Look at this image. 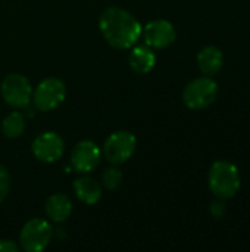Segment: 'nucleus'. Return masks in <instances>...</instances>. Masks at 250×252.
Segmentation results:
<instances>
[{"label":"nucleus","instance_id":"9","mask_svg":"<svg viewBox=\"0 0 250 252\" xmlns=\"http://www.w3.org/2000/svg\"><path fill=\"white\" fill-rule=\"evenodd\" d=\"M102 159V149L93 140L78 142L71 152V164L78 173H91L96 170Z\"/></svg>","mask_w":250,"mask_h":252},{"label":"nucleus","instance_id":"5","mask_svg":"<svg viewBox=\"0 0 250 252\" xmlns=\"http://www.w3.org/2000/svg\"><path fill=\"white\" fill-rule=\"evenodd\" d=\"M136 148H137L136 136L131 131L119 130V131L112 133L106 139L102 148V157L108 162L113 165H119L133 157V154L136 152Z\"/></svg>","mask_w":250,"mask_h":252},{"label":"nucleus","instance_id":"17","mask_svg":"<svg viewBox=\"0 0 250 252\" xmlns=\"http://www.w3.org/2000/svg\"><path fill=\"white\" fill-rule=\"evenodd\" d=\"M9 190H10V173L6 170V167L0 165V204L6 199Z\"/></svg>","mask_w":250,"mask_h":252},{"label":"nucleus","instance_id":"14","mask_svg":"<svg viewBox=\"0 0 250 252\" xmlns=\"http://www.w3.org/2000/svg\"><path fill=\"white\" fill-rule=\"evenodd\" d=\"M130 68L140 75L149 74L156 63V55L149 46H137L130 52L128 56Z\"/></svg>","mask_w":250,"mask_h":252},{"label":"nucleus","instance_id":"15","mask_svg":"<svg viewBox=\"0 0 250 252\" xmlns=\"http://www.w3.org/2000/svg\"><path fill=\"white\" fill-rule=\"evenodd\" d=\"M1 131L7 139L21 137L25 131V117L18 111H12L1 121Z\"/></svg>","mask_w":250,"mask_h":252},{"label":"nucleus","instance_id":"16","mask_svg":"<svg viewBox=\"0 0 250 252\" xmlns=\"http://www.w3.org/2000/svg\"><path fill=\"white\" fill-rule=\"evenodd\" d=\"M122 173L116 167H109L102 173V186L108 190H116L122 185Z\"/></svg>","mask_w":250,"mask_h":252},{"label":"nucleus","instance_id":"6","mask_svg":"<svg viewBox=\"0 0 250 252\" xmlns=\"http://www.w3.org/2000/svg\"><path fill=\"white\" fill-rule=\"evenodd\" d=\"M53 229L44 219L28 220L19 233V247L27 252L43 251L52 241Z\"/></svg>","mask_w":250,"mask_h":252},{"label":"nucleus","instance_id":"10","mask_svg":"<svg viewBox=\"0 0 250 252\" xmlns=\"http://www.w3.org/2000/svg\"><path fill=\"white\" fill-rule=\"evenodd\" d=\"M141 35L150 49H165L171 46L177 37L174 25L167 19H155L144 25Z\"/></svg>","mask_w":250,"mask_h":252},{"label":"nucleus","instance_id":"4","mask_svg":"<svg viewBox=\"0 0 250 252\" xmlns=\"http://www.w3.org/2000/svg\"><path fill=\"white\" fill-rule=\"evenodd\" d=\"M66 97V86L60 78L49 77L37 84L32 90L31 102L38 111L49 112L56 109Z\"/></svg>","mask_w":250,"mask_h":252},{"label":"nucleus","instance_id":"2","mask_svg":"<svg viewBox=\"0 0 250 252\" xmlns=\"http://www.w3.org/2000/svg\"><path fill=\"white\" fill-rule=\"evenodd\" d=\"M208 185L211 192L220 199L234 198L240 189L239 168L230 161H217L212 164L208 176Z\"/></svg>","mask_w":250,"mask_h":252},{"label":"nucleus","instance_id":"3","mask_svg":"<svg viewBox=\"0 0 250 252\" xmlns=\"http://www.w3.org/2000/svg\"><path fill=\"white\" fill-rule=\"evenodd\" d=\"M218 97V84L211 77L192 80L183 90V102L192 111H202L211 106Z\"/></svg>","mask_w":250,"mask_h":252},{"label":"nucleus","instance_id":"19","mask_svg":"<svg viewBox=\"0 0 250 252\" xmlns=\"http://www.w3.org/2000/svg\"><path fill=\"white\" fill-rule=\"evenodd\" d=\"M21 250L19 245H16L10 239H1L0 241V252H18Z\"/></svg>","mask_w":250,"mask_h":252},{"label":"nucleus","instance_id":"18","mask_svg":"<svg viewBox=\"0 0 250 252\" xmlns=\"http://www.w3.org/2000/svg\"><path fill=\"white\" fill-rule=\"evenodd\" d=\"M225 211H227V207L222 201H217L211 205V214L217 219H221L225 214Z\"/></svg>","mask_w":250,"mask_h":252},{"label":"nucleus","instance_id":"7","mask_svg":"<svg viewBox=\"0 0 250 252\" xmlns=\"http://www.w3.org/2000/svg\"><path fill=\"white\" fill-rule=\"evenodd\" d=\"M32 86L29 80L22 74H9L0 84V93L3 100L12 108H25L32 97Z\"/></svg>","mask_w":250,"mask_h":252},{"label":"nucleus","instance_id":"13","mask_svg":"<svg viewBox=\"0 0 250 252\" xmlns=\"http://www.w3.org/2000/svg\"><path fill=\"white\" fill-rule=\"evenodd\" d=\"M46 216L55 223H63L72 214V202L65 193H53L44 207Z\"/></svg>","mask_w":250,"mask_h":252},{"label":"nucleus","instance_id":"12","mask_svg":"<svg viewBox=\"0 0 250 252\" xmlns=\"http://www.w3.org/2000/svg\"><path fill=\"white\" fill-rule=\"evenodd\" d=\"M224 65V55L217 46H205L197 53V66L203 75L212 77L221 71Z\"/></svg>","mask_w":250,"mask_h":252},{"label":"nucleus","instance_id":"8","mask_svg":"<svg viewBox=\"0 0 250 252\" xmlns=\"http://www.w3.org/2000/svg\"><path fill=\"white\" fill-rule=\"evenodd\" d=\"M31 151L34 157L46 164L56 162L65 151L63 139L55 131H44L37 136L31 145Z\"/></svg>","mask_w":250,"mask_h":252},{"label":"nucleus","instance_id":"11","mask_svg":"<svg viewBox=\"0 0 250 252\" xmlns=\"http://www.w3.org/2000/svg\"><path fill=\"white\" fill-rule=\"evenodd\" d=\"M74 192L78 201H81L85 205H96L103 195L102 185L88 176L78 177L74 182Z\"/></svg>","mask_w":250,"mask_h":252},{"label":"nucleus","instance_id":"1","mask_svg":"<svg viewBox=\"0 0 250 252\" xmlns=\"http://www.w3.org/2000/svg\"><path fill=\"white\" fill-rule=\"evenodd\" d=\"M103 38L115 49H131L141 37L143 27L137 18L125 9L106 7L99 18Z\"/></svg>","mask_w":250,"mask_h":252}]
</instances>
